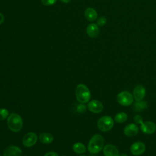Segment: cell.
Segmentation results:
<instances>
[{
  "instance_id": "obj_1",
  "label": "cell",
  "mask_w": 156,
  "mask_h": 156,
  "mask_svg": "<svg viewBox=\"0 0 156 156\" xmlns=\"http://www.w3.org/2000/svg\"><path fill=\"white\" fill-rule=\"evenodd\" d=\"M104 145V137L100 134L94 135L90 139L88 144V151L91 154L99 153Z\"/></svg>"
},
{
  "instance_id": "obj_2",
  "label": "cell",
  "mask_w": 156,
  "mask_h": 156,
  "mask_svg": "<svg viewBox=\"0 0 156 156\" xmlns=\"http://www.w3.org/2000/svg\"><path fill=\"white\" fill-rule=\"evenodd\" d=\"M7 124L9 129L11 131L13 132H17L21 130L23 122L22 118L18 114L13 113L9 115Z\"/></svg>"
},
{
  "instance_id": "obj_3",
  "label": "cell",
  "mask_w": 156,
  "mask_h": 156,
  "mask_svg": "<svg viewBox=\"0 0 156 156\" xmlns=\"http://www.w3.org/2000/svg\"><path fill=\"white\" fill-rule=\"evenodd\" d=\"M76 97L80 103L85 104L88 102L91 98L89 88L84 84H79L76 88Z\"/></svg>"
},
{
  "instance_id": "obj_4",
  "label": "cell",
  "mask_w": 156,
  "mask_h": 156,
  "mask_svg": "<svg viewBox=\"0 0 156 156\" xmlns=\"http://www.w3.org/2000/svg\"><path fill=\"white\" fill-rule=\"evenodd\" d=\"M98 129L104 132L110 131L114 126V121L110 116H104L100 118L97 122Z\"/></svg>"
},
{
  "instance_id": "obj_5",
  "label": "cell",
  "mask_w": 156,
  "mask_h": 156,
  "mask_svg": "<svg viewBox=\"0 0 156 156\" xmlns=\"http://www.w3.org/2000/svg\"><path fill=\"white\" fill-rule=\"evenodd\" d=\"M117 102L121 105L129 106L134 100L133 95L128 91H123L118 93L116 97Z\"/></svg>"
},
{
  "instance_id": "obj_6",
  "label": "cell",
  "mask_w": 156,
  "mask_h": 156,
  "mask_svg": "<svg viewBox=\"0 0 156 156\" xmlns=\"http://www.w3.org/2000/svg\"><path fill=\"white\" fill-rule=\"evenodd\" d=\"M130 152L135 156L142 155L146 151V145L141 141H136L130 146Z\"/></svg>"
},
{
  "instance_id": "obj_7",
  "label": "cell",
  "mask_w": 156,
  "mask_h": 156,
  "mask_svg": "<svg viewBox=\"0 0 156 156\" xmlns=\"http://www.w3.org/2000/svg\"><path fill=\"white\" fill-rule=\"evenodd\" d=\"M37 141V136L34 132L26 133L23 138V144L24 146L29 147L35 144Z\"/></svg>"
},
{
  "instance_id": "obj_8",
  "label": "cell",
  "mask_w": 156,
  "mask_h": 156,
  "mask_svg": "<svg viewBox=\"0 0 156 156\" xmlns=\"http://www.w3.org/2000/svg\"><path fill=\"white\" fill-rule=\"evenodd\" d=\"M146 95V89L141 85H136L133 91V96L136 102L141 101L143 100Z\"/></svg>"
},
{
  "instance_id": "obj_9",
  "label": "cell",
  "mask_w": 156,
  "mask_h": 156,
  "mask_svg": "<svg viewBox=\"0 0 156 156\" xmlns=\"http://www.w3.org/2000/svg\"><path fill=\"white\" fill-rule=\"evenodd\" d=\"M87 107L91 112L99 113L103 110L104 105L102 103L98 100H92L88 103Z\"/></svg>"
},
{
  "instance_id": "obj_10",
  "label": "cell",
  "mask_w": 156,
  "mask_h": 156,
  "mask_svg": "<svg viewBox=\"0 0 156 156\" xmlns=\"http://www.w3.org/2000/svg\"><path fill=\"white\" fill-rule=\"evenodd\" d=\"M141 130L144 133L148 135L152 134L156 130V124L150 121L143 122L141 124Z\"/></svg>"
},
{
  "instance_id": "obj_11",
  "label": "cell",
  "mask_w": 156,
  "mask_h": 156,
  "mask_svg": "<svg viewBox=\"0 0 156 156\" xmlns=\"http://www.w3.org/2000/svg\"><path fill=\"white\" fill-rule=\"evenodd\" d=\"M138 132V126L134 123H130L127 124L124 129V134L129 137H132L136 135Z\"/></svg>"
},
{
  "instance_id": "obj_12",
  "label": "cell",
  "mask_w": 156,
  "mask_h": 156,
  "mask_svg": "<svg viewBox=\"0 0 156 156\" xmlns=\"http://www.w3.org/2000/svg\"><path fill=\"white\" fill-rule=\"evenodd\" d=\"M104 156H119V151L117 147L111 144H106L103 148Z\"/></svg>"
},
{
  "instance_id": "obj_13",
  "label": "cell",
  "mask_w": 156,
  "mask_h": 156,
  "mask_svg": "<svg viewBox=\"0 0 156 156\" xmlns=\"http://www.w3.org/2000/svg\"><path fill=\"white\" fill-rule=\"evenodd\" d=\"M87 35L90 38H96L99 34V26L95 23L89 24L86 29Z\"/></svg>"
},
{
  "instance_id": "obj_14",
  "label": "cell",
  "mask_w": 156,
  "mask_h": 156,
  "mask_svg": "<svg viewBox=\"0 0 156 156\" xmlns=\"http://www.w3.org/2000/svg\"><path fill=\"white\" fill-rule=\"evenodd\" d=\"M21 154L22 151L19 147L11 146L5 150L3 156H21Z\"/></svg>"
},
{
  "instance_id": "obj_15",
  "label": "cell",
  "mask_w": 156,
  "mask_h": 156,
  "mask_svg": "<svg viewBox=\"0 0 156 156\" xmlns=\"http://www.w3.org/2000/svg\"><path fill=\"white\" fill-rule=\"evenodd\" d=\"M84 15L87 20L90 22L96 20L98 18V13L96 10L92 7H88L84 12Z\"/></svg>"
},
{
  "instance_id": "obj_16",
  "label": "cell",
  "mask_w": 156,
  "mask_h": 156,
  "mask_svg": "<svg viewBox=\"0 0 156 156\" xmlns=\"http://www.w3.org/2000/svg\"><path fill=\"white\" fill-rule=\"evenodd\" d=\"M39 140L40 142L43 144L51 143L54 140V137L52 134L49 133H42L39 136Z\"/></svg>"
},
{
  "instance_id": "obj_17",
  "label": "cell",
  "mask_w": 156,
  "mask_h": 156,
  "mask_svg": "<svg viewBox=\"0 0 156 156\" xmlns=\"http://www.w3.org/2000/svg\"><path fill=\"white\" fill-rule=\"evenodd\" d=\"M73 149L74 152L80 154H83L86 152V147L82 143H76L74 144L73 146Z\"/></svg>"
},
{
  "instance_id": "obj_18",
  "label": "cell",
  "mask_w": 156,
  "mask_h": 156,
  "mask_svg": "<svg viewBox=\"0 0 156 156\" xmlns=\"http://www.w3.org/2000/svg\"><path fill=\"white\" fill-rule=\"evenodd\" d=\"M147 102L145 101L136 102L133 105V109L135 112H141L147 107Z\"/></svg>"
},
{
  "instance_id": "obj_19",
  "label": "cell",
  "mask_w": 156,
  "mask_h": 156,
  "mask_svg": "<svg viewBox=\"0 0 156 156\" xmlns=\"http://www.w3.org/2000/svg\"><path fill=\"white\" fill-rule=\"evenodd\" d=\"M114 119L117 123L124 122L127 119V115L125 112H119L116 114Z\"/></svg>"
},
{
  "instance_id": "obj_20",
  "label": "cell",
  "mask_w": 156,
  "mask_h": 156,
  "mask_svg": "<svg viewBox=\"0 0 156 156\" xmlns=\"http://www.w3.org/2000/svg\"><path fill=\"white\" fill-rule=\"evenodd\" d=\"M9 116V111L6 108H0V121L5 119Z\"/></svg>"
},
{
  "instance_id": "obj_21",
  "label": "cell",
  "mask_w": 156,
  "mask_h": 156,
  "mask_svg": "<svg viewBox=\"0 0 156 156\" xmlns=\"http://www.w3.org/2000/svg\"><path fill=\"white\" fill-rule=\"evenodd\" d=\"M106 23H107V18L105 16H101L98 18L96 24L98 26L102 27V26H104L106 24Z\"/></svg>"
},
{
  "instance_id": "obj_22",
  "label": "cell",
  "mask_w": 156,
  "mask_h": 156,
  "mask_svg": "<svg viewBox=\"0 0 156 156\" xmlns=\"http://www.w3.org/2000/svg\"><path fill=\"white\" fill-rule=\"evenodd\" d=\"M133 121L135 122V124H141L143 122V118L141 115H136L133 117Z\"/></svg>"
},
{
  "instance_id": "obj_23",
  "label": "cell",
  "mask_w": 156,
  "mask_h": 156,
  "mask_svg": "<svg viewBox=\"0 0 156 156\" xmlns=\"http://www.w3.org/2000/svg\"><path fill=\"white\" fill-rule=\"evenodd\" d=\"M57 0H41V3L46 6H49V5H52L53 4H54Z\"/></svg>"
},
{
  "instance_id": "obj_24",
  "label": "cell",
  "mask_w": 156,
  "mask_h": 156,
  "mask_svg": "<svg viewBox=\"0 0 156 156\" xmlns=\"http://www.w3.org/2000/svg\"><path fill=\"white\" fill-rule=\"evenodd\" d=\"M86 106L83 104H79L77 106V111L79 113H83L86 111Z\"/></svg>"
},
{
  "instance_id": "obj_25",
  "label": "cell",
  "mask_w": 156,
  "mask_h": 156,
  "mask_svg": "<svg viewBox=\"0 0 156 156\" xmlns=\"http://www.w3.org/2000/svg\"><path fill=\"white\" fill-rule=\"evenodd\" d=\"M44 156H58V155L55 152H49L45 154Z\"/></svg>"
},
{
  "instance_id": "obj_26",
  "label": "cell",
  "mask_w": 156,
  "mask_h": 156,
  "mask_svg": "<svg viewBox=\"0 0 156 156\" xmlns=\"http://www.w3.org/2000/svg\"><path fill=\"white\" fill-rule=\"evenodd\" d=\"M4 16L2 13H0V25L4 22Z\"/></svg>"
},
{
  "instance_id": "obj_27",
  "label": "cell",
  "mask_w": 156,
  "mask_h": 156,
  "mask_svg": "<svg viewBox=\"0 0 156 156\" xmlns=\"http://www.w3.org/2000/svg\"><path fill=\"white\" fill-rule=\"evenodd\" d=\"M62 2H63V3H66V4H67V3H69L70 1H71V0H60Z\"/></svg>"
},
{
  "instance_id": "obj_28",
  "label": "cell",
  "mask_w": 156,
  "mask_h": 156,
  "mask_svg": "<svg viewBox=\"0 0 156 156\" xmlns=\"http://www.w3.org/2000/svg\"><path fill=\"white\" fill-rule=\"evenodd\" d=\"M119 156H128L127 154H126L125 153H121L120 154H119Z\"/></svg>"
},
{
  "instance_id": "obj_29",
  "label": "cell",
  "mask_w": 156,
  "mask_h": 156,
  "mask_svg": "<svg viewBox=\"0 0 156 156\" xmlns=\"http://www.w3.org/2000/svg\"><path fill=\"white\" fill-rule=\"evenodd\" d=\"M79 156H87V155H80Z\"/></svg>"
},
{
  "instance_id": "obj_30",
  "label": "cell",
  "mask_w": 156,
  "mask_h": 156,
  "mask_svg": "<svg viewBox=\"0 0 156 156\" xmlns=\"http://www.w3.org/2000/svg\"><path fill=\"white\" fill-rule=\"evenodd\" d=\"M62 156H65V155H62Z\"/></svg>"
},
{
  "instance_id": "obj_31",
  "label": "cell",
  "mask_w": 156,
  "mask_h": 156,
  "mask_svg": "<svg viewBox=\"0 0 156 156\" xmlns=\"http://www.w3.org/2000/svg\"><path fill=\"white\" fill-rule=\"evenodd\" d=\"M0 156H1V155H0Z\"/></svg>"
}]
</instances>
